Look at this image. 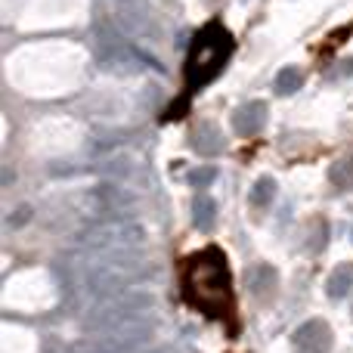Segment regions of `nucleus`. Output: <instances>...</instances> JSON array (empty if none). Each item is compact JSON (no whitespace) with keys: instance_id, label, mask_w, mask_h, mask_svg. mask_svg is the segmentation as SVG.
<instances>
[{"instance_id":"nucleus-1","label":"nucleus","mask_w":353,"mask_h":353,"mask_svg":"<svg viewBox=\"0 0 353 353\" xmlns=\"http://www.w3.org/2000/svg\"><path fill=\"white\" fill-rule=\"evenodd\" d=\"M294 350L298 353H329L332 350V329L323 319H310L294 332Z\"/></svg>"},{"instance_id":"nucleus-2","label":"nucleus","mask_w":353,"mask_h":353,"mask_svg":"<svg viewBox=\"0 0 353 353\" xmlns=\"http://www.w3.org/2000/svg\"><path fill=\"white\" fill-rule=\"evenodd\" d=\"M263 124H267V103H261V99H251L232 112V128L242 137H257Z\"/></svg>"},{"instance_id":"nucleus-3","label":"nucleus","mask_w":353,"mask_h":353,"mask_svg":"<svg viewBox=\"0 0 353 353\" xmlns=\"http://www.w3.org/2000/svg\"><path fill=\"white\" fill-rule=\"evenodd\" d=\"M248 288L254 298H270L276 292V270L267 267V263H257V267L248 270Z\"/></svg>"},{"instance_id":"nucleus-4","label":"nucleus","mask_w":353,"mask_h":353,"mask_svg":"<svg viewBox=\"0 0 353 353\" xmlns=\"http://www.w3.org/2000/svg\"><path fill=\"white\" fill-rule=\"evenodd\" d=\"M192 146L199 149L201 155H217L220 149H223V137H220L217 124L201 121L199 128H195V134H192Z\"/></svg>"},{"instance_id":"nucleus-5","label":"nucleus","mask_w":353,"mask_h":353,"mask_svg":"<svg viewBox=\"0 0 353 353\" xmlns=\"http://www.w3.org/2000/svg\"><path fill=\"white\" fill-rule=\"evenodd\" d=\"M3 353H34V335L19 325H3Z\"/></svg>"},{"instance_id":"nucleus-6","label":"nucleus","mask_w":353,"mask_h":353,"mask_svg":"<svg viewBox=\"0 0 353 353\" xmlns=\"http://www.w3.org/2000/svg\"><path fill=\"white\" fill-rule=\"evenodd\" d=\"M350 288H353V263H341V267L329 276L325 292H329V298H344Z\"/></svg>"},{"instance_id":"nucleus-7","label":"nucleus","mask_w":353,"mask_h":353,"mask_svg":"<svg viewBox=\"0 0 353 353\" xmlns=\"http://www.w3.org/2000/svg\"><path fill=\"white\" fill-rule=\"evenodd\" d=\"M214 223H217V205H214L211 195L201 192L199 199H195V226L205 230V232H211Z\"/></svg>"},{"instance_id":"nucleus-8","label":"nucleus","mask_w":353,"mask_h":353,"mask_svg":"<svg viewBox=\"0 0 353 353\" xmlns=\"http://www.w3.org/2000/svg\"><path fill=\"white\" fill-rule=\"evenodd\" d=\"M248 199H251V205L254 208H270L273 205V199H276V180L273 176H261V180L251 186Z\"/></svg>"},{"instance_id":"nucleus-9","label":"nucleus","mask_w":353,"mask_h":353,"mask_svg":"<svg viewBox=\"0 0 353 353\" xmlns=\"http://www.w3.org/2000/svg\"><path fill=\"white\" fill-rule=\"evenodd\" d=\"M301 84H304V72H301L298 65H288L276 74V90H279L282 97H285V93H294Z\"/></svg>"},{"instance_id":"nucleus-10","label":"nucleus","mask_w":353,"mask_h":353,"mask_svg":"<svg viewBox=\"0 0 353 353\" xmlns=\"http://www.w3.org/2000/svg\"><path fill=\"white\" fill-rule=\"evenodd\" d=\"M332 183L335 186H341V189H350L353 186V155H344V159H338L335 165H332Z\"/></svg>"},{"instance_id":"nucleus-11","label":"nucleus","mask_w":353,"mask_h":353,"mask_svg":"<svg viewBox=\"0 0 353 353\" xmlns=\"http://www.w3.org/2000/svg\"><path fill=\"white\" fill-rule=\"evenodd\" d=\"M214 176H217V171H214V168H201V171H192V174H189V183H192V186H199V189H205L208 183L214 180Z\"/></svg>"}]
</instances>
